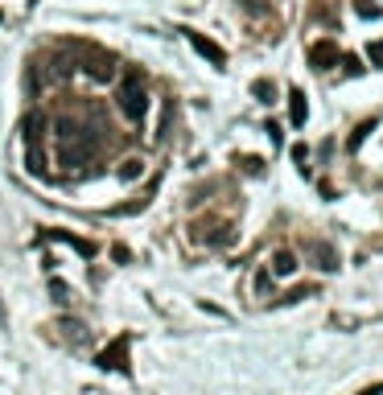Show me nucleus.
<instances>
[{
    "instance_id": "11",
    "label": "nucleus",
    "mask_w": 383,
    "mask_h": 395,
    "mask_svg": "<svg viewBox=\"0 0 383 395\" xmlns=\"http://www.w3.org/2000/svg\"><path fill=\"white\" fill-rule=\"evenodd\" d=\"M375 124H380V120H363V124H359V128L350 132V140H346V148H350V153H354V148H359V144H363V140H367V136H371V132H375Z\"/></svg>"
},
{
    "instance_id": "16",
    "label": "nucleus",
    "mask_w": 383,
    "mask_h": 395,
    "mask_svg": "<svg viewBox=\"0 0 383 395\" xmlns=\"http://www.w3.org/2000/svg\"><path fill=\"white\" fill-rule=\"evenodd\" d=\"M293 161H297V169L305 173V165H309V148L305 144H293Z\"/></svg>"
},
{
    "instance_id": "9",
    "label": "nucleus",
    "mask_w": 383,
    "mask_h": 395,
    "mask_svg": "<svg viewBox=\"0 0 383 395\" xmlns=\"http://www.w3.org/2000/svg\"><path fill=\"white\" fill-rule=\"evenodd\" d=\"M305 116H309V103H305V91H289V120L293 128H305Z\"/></svg>"
},
{
    "instance_id": "8",
    "label": "nucleus",
    "mask_w": 383,
    "mask_h": 395,
    "mask_svg": "<svg viewBox=\"0 0 383 395\" xmlns=\"http://www.w3.org/2000/svg\"><path fill=\"white\" fill-rule=\"evenodd\" d=\"M305 256H313L322 272H334V268H338V251H334L330 243H322V239H309V243H305Z\"/></svg>"
},
{
    "instance_id": "5",
    "label": "nucleus",
    "mask_w": 383,
    "mask_h": 395,
    "mask_svg": "<svg viewBox=\"0 0 383 395\" xmlns=\"http://www.w3.org/2000/svg\"><path fill=\"white\" fill-rule=\"evenodd\" d=\"M309 66H313V70H330V66H338V42H330V38L313 42L309 45Z\"/></svg>"
},
{
    "instance_id": "12",
    "label": "nucleus",
    "mask_w": 383,
    "mask_h": 395,
    "mask_svg": "<svg viewBox=\"0 0 383 395\" xmlns=\"http://www.w3.org/2000/svg\"><path fill=\"white\" fill-rule=\"evenodd\" d=\"M252 95L260 99V103H272V99H276V87H272L268 79H255V83H252Z\"/></svg>"
},
{
    "instance_id": "19",
    "label": "nucleus",
    "mask_w": 383,
    "mask_h": 395,
    "mask_svg": "<svg viewBox=\"0 0 383 395\" xmlns=\"http://www.w3.org/2000/svg\"><path fill=\"white\" fill-rule=\"evenodd\" d=\"M239 4H243L248 13H268V4H264V0H239Z\"/></svg>"
},
{
    "instance_id": "13",
    "label": "nucleus",
    "mask_w": 383,
    "mask_h": 395,
    "mask_svg": "<svg viewBox=\"0 0 383 395\" xmlns=\"http://www.w3.org/2000/svg\"><path fill=\"white\" fill-rule=\"evenodd\" d=\"M313 293H317V284H297V288H293L285 301H305V297H313Z\"/></svg>"
},
{
    "instance_id": "6",
    "label": "nucleus",
    "mask_w": 383,
    "mask_h": 395,
    "mask_svg": "<svg viewBox=\"0 0 383 395\" xmlns=\"http://www.w3.org/2000/svg\"><path fill=\"white\" fill-rule=\"evenodd\" d=\"M181 33H186V42L194 45V49H198L202 58H211L214 66H227V49H223L218 42H211V38H202V33H194V29H181Z\"/></svg>"
},
{
    "instance_id": "20",
    "label": "nucleus",
    "mask_w": 383,
    "mask_h": 395,
    "mask_svg": "<svg viewBox=\"0 0 383 395\" xmlns=\"http://www.w3.org/2000/svg\"><path fill=\"white\" fill-rule=\"evenodd\" d=\"M359 395H383V383H371V387H363Z\"/></svg>"
},
{
    "instance_id": "14",
    "label": "nucleus",
    "mask_w": 383,
    "mask_h": 395,
    "mask_svg": "<svg viewBox=\"0 0 383 395\" xmlns=\"http://www.w3.org/2000/svg\"><path fill=\"white\" fill-rule=\"evenodd\" d=\"M140 169H144V165H140V161L132 157V161H124V169H120V177H124V181H132V177H140Z\"/></svg>"
},
{
    "instance_id": "4",
    "label": "nucleus",
    "mask_w": 383,
    "mask_h": 395,
    "mask_svg": "<svg viewBox=\"0 0 383 395\" xmlns=\"http://www.w3.org/2000/svg\"><path fill=\"white\" fill-rule=\"evenodd\" d=\"M128 346H132V338H116L112 346H103V350L95 354V366H103V371H120V375H132V362H128Z\"/></svg>"
},
{
    "instance_id": "1",
    "label": "nucleus",
    "mask_w": 383,
    "mask_h": 395,
    "mask_svg": "<svg viewBox=\"0 0 383 395\" xmlns=\"http://www.w3.org/2000/svg\"><path fill=\"white\" fill-rule=\"evenodd\" d=\"M120 111L124 120L140 124L144 111H149V95H144V75L140 70H124V83H120Z\"/></svg>"
},
{
    "instance_id": "18",
    "label": "nucleus",
    "mask_w": 383,
    "mask_h": 395,
    "mask_svg": "<svg viewBox=\"0 0 383 395\" xmlns=\"http://www.w3.org/2000/svg\"><path fill=\"white\" fill-rule=\"evenodd\" d=\"M50 293H54L58 305H66V284H62V280H50Z\"/></svg>"
},
{
    "instance_id": "15",
    "label": "nucleus",
    "mask_w": 383,
    "mask_h": 395,
    "mask_svg": "<svg viewBox=\"0 0 383 395\" xmlns=\"http://www.w3.org/2000/svg\"><path fill=\"white\" fill-rule=\"evenodd\" d=\"M354 8H359V17H371V21L380 17V4H371V0H359Z\"/></svg>"
},
{
    "instance_id": "17",
    "label": "nucleus",
    "mask_w": 383,
    "mask_h": 395,
    "mask_svg": "<svg viewBox=\"0 0 383 395\" xmlns=\"http://www.w3.org/2000/svg\"><path fill=\"white\" fill-rule=\"evenodd\" d=\"M367 58H371V66H383V42L367 45Z\"/></svg>"
},
{
    "instance_id": "10",
    "label": "nucleus",
    "mask_w": 383,
    "mask_h": 395,
    "mask_svg": "<svg viewBox=\"0 0 383 395\" xmlns=\"http://www.w3.org/2000/svg\"><path fill=\"white\" fill-rule=\"evenodd\" d=\"M272 272H276V276H293V272H297L293 251H276V256H272Z\"/></svg>"
},
{
    "instance_id": "7",
    "label": "nucleus",
    "mask_w": 383,
    "mask_h": 395,
    "mask_svg": "<svg viewBox=\"0 0 383 395\" xmlns=\"http://www.w3.org/2000/svg\"><path fill=\"white\" fill-rule=\"evenodd\" d=\"M42 239H62V243H70V247H75L79 256H87V260H91V256L99 251V247H95L91 239H79L75 231H62V226H50V231H42Z\"/></svg>"
},
{
    "instance_id": "2",
    "label": "nucleus",
    "mask_w": 383,
    "mask_h": 395,
    "mask_svg": "<svg viewBox=\"0 0 383 395\" xmlns=\"http://www.w3.org/2000/svg\"><path fill=\"white\" fill-rule=\"evenodd\" d=\"M42 136H45V116L38 111H29L25 116V148H29V161H25V169L33 177L45 173V148H42Z\"/></svg>"
},
{
    "instance_id": "3",
    "label": "nucleus",
    "mask_w": 383,
    "mask_h": 395,
    "mask_svg": "<svg viewBox=\"0 0 383 395\" xmlns=\"http://www.w3.org/2000/svg\"><path fill=\"white\" fill-rule=\"evenodd\" d=\"M75 49L83 54V70L95 79V83H107V79L116 75V58H112L107 49H99V45H87V42H75Z\"/></svg>"
}]
</instances>
